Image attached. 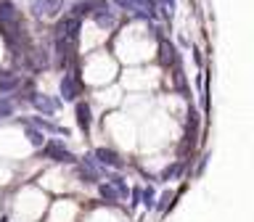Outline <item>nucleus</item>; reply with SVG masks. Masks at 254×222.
Wrapping results in <instances>:
<instances>
[{
  "label": "nucleus",
  "mask_w": 254,
  "mask_h": 222,
  "mask_svg": "<svg viewBox=\"0 0 254 222\" xmlns=\"http://www.w3.org/2000/svg\"><path fill=\"white\" fill-rule=\"evenodd\" d=\"M122 11H130L138 19H151L156 11V0H114Z\"/></svg>",
  "instance_id": "nucleus-1"
},
{
  "label": "nucleus",
  "mask_w": 254,
  "mask_h": 222,
  "mask_svg": "<svg viewBox=\"0 0 254 222\" xmlns=\"http://www.w3.org/2000/svg\"><path fill=\"white\" fill-rule=\"evenodd\" d=\"M43 154H45V159L59 162V164H74V162H77L74 154H71L69 148H64L61 140H45V143H43Z\"/></svg>",
  "instance_id": "nucleus-2"
},
{
  "label": "nucleus",
  "mask_w": 254,
  "mask_h": 222,
  "mask_svg": "<svg viewBox=\"0 0 254 222\" xmlns=\"http://www.w3.org/2000/svg\"><path fill=\"white\" fill-rule=\"evenodd\" d=\"M77 35H79V19H74V16H66V19H61L56 24V37L77 40Z\"/></svg>",
  "instance_id": "nucleus-3"
},
{
  "label": "nucleus",
  "mask_w": 254,
  "mask_h": 222,
  "mask_svg": "<svg viewBox=\"0 0 254 222\" xmlns=\"http://www.w3.org/2000/svg\"><path fill=\"white\" fill-rule=\"evenodd\" d=\"M0 24L8 29L19 27V8H16L11 0H0Z\"/></svg>",
  "instance_id": "nucleus-4"
},
{
  "label": "nucleus",
  "mask_w": 254,
  "mask_h": 222,
  "mask_svg": "<svg viewBox=\"0 0 254 222\" xmlns=\"http://www.w3.org/2000/svg\"><path fill=\"white\" fill-rule=\"evenodd\" d=\"M93 159L101 166H111V169H122V166H125V162L119 159V154H114V151H109V148H95Z\"/></svg>",
  "instance_id": "nucleus-5"
},
{
  "label": "nucleus",
  "mask_w": 254,
  "mask_h": 222,
  "mask_svg": "<svg viewBox=\"0 0 254 222\" xmlns=\"http://www.w3.org/2000/svg\"><path fill=\"white\" fill-rule=\"evenodd\" d=\"M90 16H93V21L98 24V27H103V29H111V27H117V13L111 11V8H109L106 3H103V5L98 8V11H93Z\"/></svg>",
  "instance_id": "nucleus-6"
},
{
  "label": "nucleus",
  "mask_w": 254,
  "mask_h": 222,
  "mask_svg": "<svg viewBox=\"0 0 254 222\" xmlns=\"http://www.w3.org/2000/svg\"><path fill=\"white\" fill-rule=\"evenodd\" d=\"M61 98L64 101H77V95H79V87H77V77L74 74H69V71H66V74H64L61 77Z\"/></svg>",
  "instance_id": "nucleus-7"
},
{
  "label": "nucleus",
  "mask_w": 254,
  "mask_h": 222,
  "mask_svg": "<svg viewBox=\"0 0 254 222\" xmlns=\"http://www.w3.org/2000/svg\"><path fill=\"white\" fill-rule=\"evenodd\" d=\"M101 5H103V0H79V3L71 5V16L82 19V16H90L93 11H98Z\"/></svg>",
  "instance_id": "nucleus-8"
},
{
  "label": "nucleus",
  "mask_w": 254,
  "mask_h": 222,
  "mask_svg": "<svg viewBox=\"0 0 254 222\" xmlns=\"http://www.w3.org/2000/svg\"><path fill=\"white\" fill-rule=\"evenodd\" d=\"M32 11H35L37 16H56L61 11V0H35Z\"/></svg>",
  "instance_id": "nucleus-9"
},
{
  "label": "nucleus",
  "mask_w": 254,
  "mask_h": 222,
  "mask_svg": "<svg viewBox=\"0 0 254 222\" xmlns=\"http://www.w3.org/2000/svg\"><path fill=\"white\" fill-rule=\"evenodd\" d=\"M32 103H35V109L43 111L45 116H48V114H56V109H59V101L48 98V95H40V93L32 95Z\"/></svg>",
  "instance_id": "nucleus-10"
},
{
  "label": "nucleus",
  "mask_w": 254,
  "mask_h": 222,
  "mask_svg": "<svg viewBox=\"0 0 254 222\" xmlns=\"http://www.w3.org/2000/svg\"><path fill=\"white\" fill-rule=\"evenodd\" d=\"M19 82H21V77L16 74V71H0V93H13L16 87H19Z\"/></svg>",
  "instance_id": "nucleus-11"
},
{
  "label": "nucleus",
  "mask_w": 254,
  "mask_h": 222,
  "mask_svg": "<svg viewBox=\"0 0 254 222\" xmlns=\"http://www.w3.org/2000/svg\"><path fill=\"white\" fill-rule=\"evenodd\" d=\"M77 124H79V130H90V124H93V116H90V106L87 103L79 101L77 103Z\"/></svg>",
  "instance_id": "nucleus-12"
},
{
  "label": "nucleus",
  "mask_w": 254,
  "mask_h": 222,
  "mask_svg": "<svg viewBox=\"0 0 254 222\" xmlns=\"http://www.w3.org/2000/svg\"><path fill=\"white\" fill-rule=\"evenodd\" d=\"M98 193H101V198H103L106 204H117V201H119V193L109 185V182H101V185H98Z\"/></svg>",
  "instance_id": "nucleus-13"
},
{
  "label": "nucleus",
  "mask_w": 254,
  "mask_h": 222,
  "mask_svg": "<svg viewBox=\"0 0 254 222\" xmlns=\"http://www.w3.org/2000/svg\"><path fill=\"white\" fill-rule=\"evenodd\" d=\"M32 124H37L40 130L56 132V135H66V130H64V127H59V124H51V122H48V119H43V116H35V119H32Z\"/></svg>",
  "instance_id": "nucleus-14"
},
{
  "label": "nucleus",
  "mask_w": 254,
  "mask_h": 222,
  "mask_svg": "<svg viewBox=\"0 0 254 222\" xmlns=\"http://www.w3.org/2000/svg\"><path fill=\"white\" fill-rule=\"evenodd\" d=\"M27 138H29L32 146H37V148H43V143H45V135H43V130H37L35 124H27Z\"/></svg>",
  "instance_id": "nucleus-15"
},
{
  "label": "nucleus",
  "mask_w": 254,
  "mask_h": 222,
  "mask_svg": "<svg viewBox=\"0 0 254 222\" xmlns=\"http://www.w3.org/2000/svg\"><path fill=\"white\" fill-rule=\"evenodd\" d=\"M106 182H109V185H111V188H114L117 193H119V198H125L127 193H130V190H127V185H125V180L119 177V174H111V177H109Z\"/></svg>",
  "instance_id": "nucleus-16"
},
{
  "label": "nucleus",
  "mask_w": 254,
  "mask_h": 222,
  "mask_svg": "<svg viewBox=\"0 0 254 222\" xmlns=\"http://www.w3.org/2000/svg\"><path fill=\"white\" fill-rule=\"evenodd\" d=\"M13 114V103L8 101V98H0V119H5V116H11Z\"/></svg>",
  "instance_id": "nucleus-17"
},
{
  "label": "nucleus",
  "mask_w": 254,
  "mask_h": 222,
  "mask_svg": "<svg viewBox=\"0 0 254 222\" xmlns=\"http://www.w3.org/2000/svg\"><path fill=\"white\" fill-rule=\"evenodd\" d=\"M140 196H143V204H146L148 209H151V206H154V198H156L154 188H143V190H140Z\"/></svg>",
  "instance_id": "nucleus-18"
},
{
  "label": "nucleus",
  "mask_w": 254,
  "mask_h": 222,
  "mask_svg": "<svg viewBox=\"0 0 254 222\" xmlns=\"http://www.w3.org/2000/svg\"><path fill=\"white\" fill-rule=\"evenodd\" d=\"M130 196H132V201H130V204L135 206V204H138V198H140V190H138V188H135V190H130Z\"/></svg>",
  "instance_id": "nucleus-19"
}]
</instances>
